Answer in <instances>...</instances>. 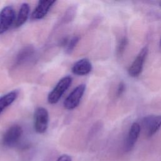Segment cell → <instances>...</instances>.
Returning a JSON list of instances; mask_svg holds the SVG:
<instances>
[{
	"mask_svg": "<svg viewBox=\"0 0 161 161\" xmlns=\"http://www.w3.org/2000/svg\"><path fill=\"white\" fill-rule=\"evenodd\" d=\"M86 90L85 84H80L69 94L64 102V108L68 110L75 109L79 104Z\"/></svg>",
	"mask_w": 161,
	"mask_h": 161,
	"instance_id": "277c9868",
	"label": "cell"
},
{
	"mask_svg": "<svg viewBox=\"0 0 161 161\" xmlns=\"http://www.w3.org/2000/svg\"><path fill=\"white\" fill-rule=\"evenodd\" d=\"M79 41V36H74L70 38H64L61 41V45L65 47V51L67 53H71L76 47Z\"/></svg>",
	"mask_w": 161,
	"mask_h": 161,
	"instance_id": "5bb4252c",
	"label": "cell"
},
{
	"mask_svg": "<svg viewBox=\"0 0 161 161\" xmlns=\"http://www.w3.org/2000/svg\"><path fill=\"white\" fill-rule=\"evenodd\" d=\"M17 96V92L13 91L0 97V114L6 108L15 101Z\"/></svg>",
	"mask_w": 161,
	"mask_h": 161,
	"instance_id": "7c38bea8",
	"label": "cell"
},
{
	"mask_svg": "<svg viewBox=\"0 0 161 161\" xmlns=\"http://www.w3.org/2000/svg\"><path fill=\"white\" fill-rule=\"evenodd\" d=\"M49 116L47 109L43 107L38 108L34 113V127L36 133H45L48 126Z\"/></svg>",
	"mask_w": 161,
	"mask_h": 161,
	"instance_id": "7a4b0ae2",
	"label": "cell"
},
{
	"mask_svg": "<svg viewBox=\"0 0 161 161\" xmlns=\"http://www.w3.org/2000/svg\"><path fill=\"white\" fill-rule=\"evenodd\" d=\"M30 13V6L28 3H23L21 5L19 10L18 13L16 21L14 23V27L19 28L23 25L28 19Z\"/></svg>",
	"mask_w": 161,
	"mask_h": 161,
	"instance_id": "8fae6325",
	"label": "cell"
},
{
	"mask_svg": "<svg viewBox=\"0 0 161 161\" xmlns=\"http://www.w3.org/2000/svg\"><path fill=\"white\" fill-rule=\"evenodd\" d=\"M143 126L148 136L154 135L161 127V115H150L143 120Z\"/></svg>",
	"mask_w": 161,
	"mask_h": 161,
	"instance_id": "8992f818",
	"label": "cell"
},
{
	"mask_svg": "<svg viewBox=\"0 0 161 161\" xmlns=\"http://www.w3.org/2000/svg\"><path fill=\"white\" fill-rule=\"evenodd\" d=\"M147 48L146 47L143 48L140 53L138 55L134 62L131 65L129 69V74L132 77H136L140 74L142 72L143 65L147 55Z\"/></svg>",
	"mask_w": 161,
	"mask_h": 161,
	"instance_id": "ba28073f",
	"label": "cell"
},
{
	"mask_svg": "<svg viewBox=\"0 0 161 161\" xmlns=\"http://www.w3.org/2000/svg\"><path fill=\"white\" fill-rule=\"evenodd\" d=\"M140 133V126L138 123H134L131 126L126 141L125 143V148L127 151H130L134 147Z\"/></svg>",
	"mask_w": 161,
	"mask_h": 161,
	"instance_id": "30bf717a",
	"label": "cell"
},
{
	"mask_svg": "<svg viewBox=\"0 0 161 161\" xmlns=\"http://www.w3.org/2000/svg\"><path fill=\"white\" fill-rule=\"evenodd\" d=\"M55 1H40L33 11L31 18L33 19H41L48 13Z\"/></svg>",
	"mask_w": 161,
	"mask_h": 161,
	"instance_id": "52a82bcc",
	"label": "cell"
},
{
	"mask_svg": "<svg viewBox=\"0 0 161 161\" xmlns=\"http://www.w3.org/2000/svg\"><path fill=\"white\" fill-rule=\"evenodd\" d=\"M72 81V79L70 76H65L62 78L48 94L47 97L48 102L52 104L57 103L64 92L70 87Z\"/></svg>",
	"mask_w": 161,
	"mask_h": 161,
	"instance_id": "6da1fadb",
	"label": "cell"
},
{
	"mask_svg": "<svg viewBox=\"0 0 161 161\" xmlns=\"http://www.w3.org/2000/svg\"><path fill=\"white\" fill-rule=\"evenodd\" d=\"M160 45H161V42H160Z\"/></svg>",
	"mask_w": 161,
	"mask_h": 161,
	"instance_id": "ac0fdd59",
	"label": "cell"
},
{
	"mask_svg": "<svg viewBox=\"0 0 161 161\" xmlns=\"http://www.w3.org/2000/svg\"><path fill=\"white\" fill-rule=\"evenodd\" d=\"M124 90H125V84L123 82H121L118 89V95L121 94L122 92L124 91Z\"/></svg>",
	"mask_w": 161,
	"mask_h": 161,
	"instance_id": "e0dca14e",
	"label": "cell"
},
{
	"mask_svg": "<svg viewBox=\"0 0 161 161\" xmlns=\"http://www.w3.org/2000/svg\"><path fill=\"white\" fill-rule=\"evenodd\" d=\"M23 133L22 128L18 125L10 126L3 136V144L8 147L14 146L19 140Z\"/></svg>",
	"mask_w": 161,
	"mask_h": 161,
	"instance_id": "5b68a950",
	"label": "cell"
},
{
	"mask_svg": "<svg viewBox=\"0 0 161 161\" xmlns=\"http://www.w3.org/2000/svg\"><path fill=\"white\" fill-rule=\"evenodd\" d=\"M57 161H72V158L70 156L67 154H64L60 156Z\"/></svg>",
	"mask_w": 161,
	"mask_h": 161,
	"instance_id": "2e32d148",
	"label": "cell"
},
{
	"mask_svg": "<svg viewBox=\"0 0 161 161\" xmlns=\"http://www.w3.org/2000/svg\"><path fill=\"white\" fill-rule=\"evenodd\" d=\"M35 50L31 46H27L19 51L16 56V64H21L28 60L34 54Z\"/></svg>",
	"mask_w": 161,
	"mask_h": 161,
	"instance_id": "4fadbf2b",
	"label": "cell"
},
{
	"mask_svg": "<svg viewBox=\"0 0 161 161\" xmlns=\"http://www.w3.org/2000/svg\"><path fill=\"white\" fill-rule=\"evenodd\" d=\"M92 70V64L87 58H82L77 61L72 67V72L77 75H85Z\"/></svg>",
	"mask_w": 161,
	"mask_h": 161,
	"instance_id": "9c48e42d",
	"label": "cell"
},
{
	"mask_svg": "<svg viewBox=\"0 0 161 161\" xmlns=\"http://www.w3.org/2000/svg\"><path fill=\"white\" fill-rule=\"evenodd\" d=\"M16 13L14 9L8 6L0 11V35L5 33L16 21Z\"/></svg>",
	"mask_w": 161,
	"mask_h": 161,
	"instance_id": "3957f363",
	"label": "cell"
},
{
	"mask_svg": "<svg viewBox=\"0 0 161 161\" xmlns=\"http://www.w3.org/2000/svg\"><path fill=\"white\" fill-rule=\"evenodd\" d=\"M126 44V40L125 38H123L121 40L120 43L118 45V52L119 53H121V52L124 50L125 45Z\"/></svg>",
	"mask_w": 161,
	"mask_h": 161,
	"instance_id": "9a60e30c",
	"label": "cell"
}]
</instances>
